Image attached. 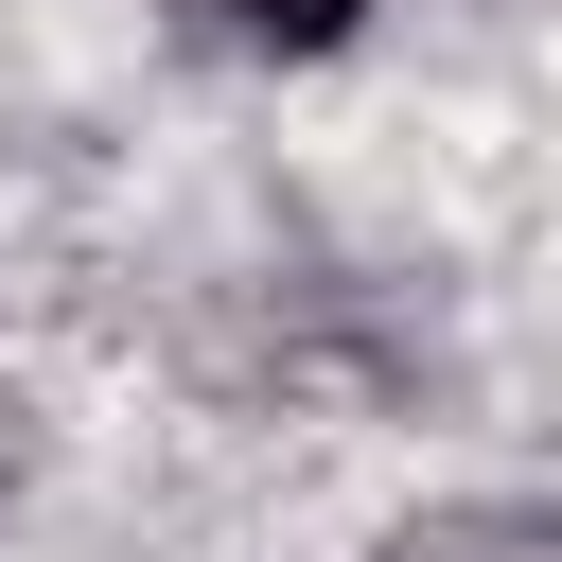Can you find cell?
Instances as JSON below:
<instances>
[{
	"label": "cell",
	"mask_w": 562,
	"mask_h": 562,
	"mask_svg": "<svg viewBox=\"0 0 562 562\" xmlns=\"http://www.w3.org/2000/svg\"><path fill=\"white\" fill-rule=\"evenodd\" d=\"M386 562H544V544H527V527H404Z\"/></svg>",
	"instance_id": "cell-2"
},
{
	"label": "cell",
	"mask_w": 562,
	"mask_h": 562,
	"mask_svg": "<svg viewBox=\"0 0 562 562\" xmlns=\"http://www.w3.org/2000/svg\"><path fill=\"white\" fill-rule=\"evenodd\" d=\"M211 35H246V53H351L369 35V0H193Z\"/></svg>",
	"instance_id": "cell-1"
},
{
	"label": "cell",
	"mask_w": 562,
	"mask_h": 562,
	"mask_svg": "<svg viewBox=\"0 0 562 562\" xmlns=\"http://www.w3.org/2000/svg\"><path fill=\"white\" fill-rule=\"evenodd\" d=\"M18 474H35V422H18V386H0V509H18Z\"/></svg>",
	"instance_id": "cell-3"
}]
</instances>
